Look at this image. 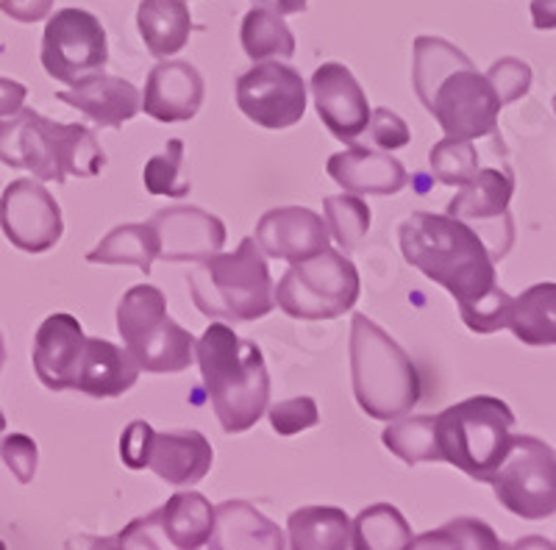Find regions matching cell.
<instances>
[{
  "mask_svg": "<svg viewBox=\"0 0 556 550\" xmlns=\"http://www.w3.org/2000/svg\"><path fill=\"white\" fill-rule=\"evenodd\" d=\"M404 259L454 295L473 334L506 329L513 297L498 286L495 259L473 228L448 215L415 212L399 228Z\"/></svg>",
  "mask_w": 556,
  "mask_h": 550,
  "instance_id": "1",
  "label": "cell"
},
{
  "mask_svg": "<svg viewBox=\"0 0 556 550\" xmlns=\"http://www.w3.org/2000/svg\"><path fill=\"white\" fill-rule=\"evenodd\" d=\"M412 84L426 112L451 140H481L498 131L504 108L493 81L459 48L440 37L415 39Z\"/></svg>",
  "mask_w": 556,
  "mask_h": 550,
  "instance_id": "2",
  "label": "cell"
},
{
  "mask_svg": "<svg viewBox=\"0 0 556 550\" xmlns=\"http://www.w3.org/2000/svg\"><path fill=\"white\" fill-rule=\"evenodd\" d=\"M195 359L226 434H242L265 418L270 375L256 342L237 336L231 325L215 323L195 342Z\"/></svg>",
  "mask_w": 556,
  "mask_h": 550,
  "instance_id": "3",
  "label": "cell"
},
{
  "mask_svg": "<svg viewBox=\"0 0 556 550\" xmlns=\"http://www.w3.org/2000/svg\"><path fill=\"white\" fill-rule=\"evenodd\" d=\"M0 162L34 172L39 181L64 183L67 176L96 178L106 165V153L92 128L53 123L23 106L0 120Z\"/></svg>",
  "mask_w": 556,
  "mask_h": 550,
  "instance_id": "4",
  "label": "cell"
},
{
  "mask_svg": "<svg viewBox=\"0 0 556 550\" xmlns=\"http://www.w3.org/2000/svg\"><path fill=\"white\" fill-rule=\"evenodd\" d=\"M351 384L362 411L387 423L409 414L424 393L415 361L367 315L351 320Z\"/></svg>",
  "mask_w": 556,
  "mask_h": 550,
  "instance_id": "5",
  "label": "cell"
},
{
  "mask_svg": "<svg viewBox=\"0 0 556 550\" xmlns=\"http://www.w3.org/2000/svg\"><path fill=\"white\" fill-rule=\"evenodd\" d=\"M190 292L198 311L223 323H253L276 309L267 259L253 236L235 254H212L190 272Z\"/></svg>",
  "mask_w": 556,
  "mask_h": 550,
  "instance_id": "6",
  "label": "cell"
},
{
  "mask_svg": "<svg viewBox=\"0 0 556 550\" xmlns=\"http://www.w3.org/2000/svg\"><path fill=\"white\" fill-rule=\"evenodd\" d=\"M513 425V409L501 398L476 395V398L448 406L434 418L440 459L459 468L473 481L490 484L504 456L509 453Z\"/></svg>",
  "mask_w": 556,
  "mask_h": 550,
  "instance_id": "7",
  "label": "cell"
},
{
  "mask_svg": "<svg viewBox=\"0 0 556 550\" xmlns=\"http://www.w3.org/2000/svg\"><path fill=\"white\" fill-rule=\"evenodd\" d=\"M117 331L146 373H184L195 361V336L167 315L165 292L131 286L117 304Z\"/></svg>",
  "mask_w": 556,
  "mask_h": 550,
  "instance_id": "8",
  "label": "cell"
},
{
  "mask_svg": "<svg viewBox=\"0 0 556 550\" xmlns=\"http://www.w3.org/2000/svg\"><path fill=\"white\" fill-rule=\"evenodd\" d=\"M359 272L340 251L298 261L273 286L276 306L295 320H334L359 300Z\"/></svg>",
  "mask_w": 556,
  "mask_h": 550,
  "instance_id": "9",
  "label": "cell"
},
{
  "mask_svg": "<svg viewBox=\"0 0 556 550\" xmlns=\"http://www.w3.org/2000/svg\"><path fill=\"white\" fill-rule=\"evenodd\" d=\"M490 484L506 512L523 520L551 517L556 512V450L543 439L518 434Z\"/></svg>",
  "mask_w": 556,
  "mask_h": 550,
  "instance_id": "10",
  "label": "cell"
},
{
  "mask_svg": "<svg viewBox=\"0 0 556 550\" xmlns=\"http://www.w3.org/2000/svg\"><path fill=\"white\" fill-rule=\"evenodd\" d=\"M109 42L101 20L87 9H62L42 34V67L70 89L84 87L106 71Z\"/></svg>",
  "mask_w": 556,
  "mask_h": 550,
  "instance_id": "11",
  "label": "cell"
},
{
  "mask_svg": "<svg viewBox=\"0 0 556 550\" xmlns=\"http://www.w3.org/2000/svg\"><path fill=\"white\" fill-rule=\"evenodd\" d=\"M513 192V172L484 167L468 183H462V192H456L454 201L448 203V212H445L454 220H462L465 226L473 228L495 261L504 259L515 242V226L513 217H509Z\"/></svg>",
  "mask_w": 556,
  "mask_h": 550,
  "instance_id": "12",
  "label": "cell"
},
{
  "mask_svg": "<svg viewBox=\"0 0 556 550\" xmlns=\"http://www.w3.org/2000/svg\"><path fill=\"white\" fill-rule=\"evenodd\" d=\"M237 106L256 126L281 131L304 117L306 84L290 64L276 59L256 62L237 81Z\"/></svg>",
  "mask_w": 556,
  "mask_h": 550,
  "instance_id": "13",
  "label": "cell"
},
{
  "mask_svg": "<svg viewBox=\"0 0 556 550\" xmlns=\"http://www.w3.org/2000/svg\"><path fill=\"white\" fill-rule=\"evenodd\" d=\"M0 228L14 247L26 254H45L64 234L62 206L34 178H17L0 197Z\"/></svg>",
  "mask_w": 556,
  "mask_h": 550,
  "instance_id": "14",
  "label": "cell"
},
{
  "mask_svg": "<svg viewBox=\"0 0 556 550\" xmlns=\"http://www.w3.org/2000/svg\"><path fill=\"white\" fill-rule=\"evenodd\" d=\"M312 98L320 114L323 126L329 128L340 142L354 145L370 123V103L365 89L340 62H326L312 76Z\"/></svg>",
  "mask_w": 556,
  "mask_h": 550,
  "instance_id": "15",
  "label": "cell"
},
{
  "mask_svg": "<svg viewBox=\"0 0 556 550\" xmlns=\"http://www.w3.org/2000/svg\"><path fill=\"white\" fill-rule=\"evenodd\" d=\"M148 222L159 236V259L165 261H201L220 254L226 245V226L220 217L198 206H167Z\"/></svg>",
  "mask_w": 556,
  "mask_h": 550,
  "instance_id": "16",
  "label": "cell"
},
{
  "mask_svg": "<svg viewBox=\"0 0 556 550\" xmlns=\"http://www.w3.org/2000/svg\"><path fill=\"white\" fill-rule=\"evenodd\" d=\"M253 240L262 254L270 259H285L290 265L312 259L331 247L326 220L306 206H281L262 215Z\"/></svg>",
  "mask_w": 556,
  "mask_h": 550,
  "instance_id": "17",
  "label": "cell"
},
{
  "mask_svg": "<svg viewBox=\"0 0 556 550\" xmlns=\"http://www.w3.org/2000/svg\"><path fill=\"white\" fill-rule=\"evenodd\" d=\"M203 78L190 62L162 59L151 71L142 92V112L156 123H187L201 112Z\"/></svg>",
  "mask_w": 556,
  "mask_h": 550,
  "instance_id": "18",
  "label": "cell"
},
{
  "mask_svg": "<svg viewBox=\"0 0 556 550\" xmlns=\"http://www.w3.org/2000/svg\"><path fill=\"white\" fill-rule=\"evenodd\" d=\"M84 342H87V336H84V329L76 317L64 315V311L48 317L34 336L31 350L39 384L53 389V393L73 389Z\"/></svg>",
  "mask_w": 556,
  "mask_h": 550,
  "instance_id": "19",
  "label": "cell"
},
{
  "mask_svg": "<svg viewBox=\"0 0 556 550\" xmlns=\"http://www.w3.org/2000/svg\"><path fill=\"white\" fill-rule=\"evenodd\" d=\"M215 462V450L201 431H153L146 448V468L170 487H192L206 478Z\"/></svg>",
  "mask_w": 556,
  "mask_h": 550,
  "instance_id": "20",
  "label": "cell"
},
{
  "mask_svg": "<svg viewBox=\"0 0 556 550\" xmlns=\"http://www.w3.org/2000/svg\"><path fill=\"white\" fill-rule=\"evenodd\" d=\"M329 176L351 195H395L409 183L404 165L392 153L351 145L334 153L326 165Z\"/></svg>",
  "mask_w": 556,
  "mask_h": 550,
  "instance_id": "21",
  "label": "cell"
},
{
  "mask_svg": "<svg viewBox=\"0 0 556 550\" xmlns=\"http://www.w3.org/2000/svg\"><path fill=\"white\" fill-rule=\"evenodd\" d=\"M139 364L128 350L117 348L114 342L87 336L78 356L73 389L89 398H121L137 384Z\"/></svg>",
  "mask_w": 556,
  "mask_h": 550,
  "instance_id": "22",
  "label": "cell"
},
{
  "mask_svg": "<svg viewBox=\"0 0 556 550\" xmlns=\"http://www.w3.org/2000/svg\"><path fill=\"white\" fill-rule=\"evenodd\" d=\"M206 550H287L285 534L248 500H226L215 509Z\"/></svg>",
  "mask_w": 556,
  "mask_h": 550,
  "instance_id": "23",
  "label": "cell"
},
{
  "mask_svg": "<svg viewBox=\"0 0 556 550\" xmlns=\"http://www.w3.org/2000/svg\"><path fill=\"white\" fill-rule=\"evenodd\" d=\"M59 101L78 108L96 126L106 128H121L123 123L137 117V112L142 108L139 89L126 78L106 76V73H101V76H96L78 89H64V92H59Z\"/></svg>",
  "mask_w": 556,
  "mask_h": 550,
  "instance_id": "24",
  "label": "cell"
},
{
  "mask_svg": "<svg viewBox=\"0 0 556 550\" xmlns=\"http://www.w3.org/2000/svg\"><path fill=\"white\" fill-rule=\"evenodd\" d=\"M137 28L153 59H170L190 42L192 14L184 0H142Z\"/></svg>",
  "mask_w": 556,
  "mask_h": 550,
  "instance_id": "25",
  "label": "cell"
},
{
  "mask_svg": "<svg viewBox=\"0 0 556 550\" xmlns=\"http://www.w3.org/2000/svg\"><path fill=\"white\" fill-rule=\"evenodd\" d=\"M506 329L531 348L556 345V284L543 281L513 297Z\"/></svg>",
  "mask_w": 556,
  "mask_h": 550,
  "instance_id": "26",
  "label": "cell"
},
{
  "mask_svg": "<svg viewBox=\"0 0 556 550\" xmlns=\"http://www.w3.org/2000/svg\"><path fill=\"white\" fill-rule=\"evenodd\" d=\"M290 550H348L351 517L337 507H301L287 520Z\"/></svg>",
  "mask_w": 556,
  "mask_h": 550,
  "instance_id": "27",
  "label": "cell"
},
{
  "mask_svg": "<svg viewBox=\"0 0 556 550\" xmlns=\"http://www.w3.org/2000/svg\"><path fill=\"white\" fill-rule=\"evenodd\" d=\"M156 512L159 523L178 550H198L212 537L215 509L201 493H176Z\"/></svg>",
  "mask_w": 556,
  "mask_h": 550,
  "instance_id": "28",
  "label": "cell"
},
{
  "mask_svg": "<svg viewBox=\"0 0 556 550\" xmlns=\"http://www.w3.org/2000/svg\"><path fill=\"white\" fill-rule=\"evenodd\" d=\"M159 259V236L151 222H128L112 228L87 254L89 265H131L148 276Z\"/></svg>",
  "mask_w": 556,
  "mask_h": 550,
  "instance_id": "29",
  "label": "cell"
},
{
  "mask_svg": "<svg viewBox=\"0 0 556 550\" xmlns=\"http://www.w3.org/2000/svg\"><path fill=\"white\" fill-rule=\"evenodd\" d=\"M412 542V525L390 503H374L351 523L354 550H406Z\"/></svg>",
  "mask_w": 556,
  "mask_h": 550,
  "instance_id": "30",
  "label": "cell"
},
{
  "mask_svg": "<svg viewBox=\"0 0 556 550\" xmlns=\"http://www.w3.org/2000/svg\"><path fill=\"white\" fill-rule=\"evenodd\" d=\"M242 48L253 62L267 59H290L295 53V37L285 17L270 9H251L242 20Z\"/></svg>",
  "mask_w": 556,
  "mask_h": 550,
  "instance_id": "31",
  "label": "cell"
},
{
  "mask_svg": "<svg viewBox=\"0 0 556 550\" xmlns=\"http://www.w3.org/2000/svg\"><path fill=\"white\" fill-rule=\"evenodd\" d=\"M381 443L409 468L424 462H443L440 448H437L434 414H417V418L404 414L399 420H390V425L381 434Z\"/></svg>",
  "mask_w": 556,
  "mask_h": 550,
  "instance_id": "32",
  "label": "cell"
},
{
  "mask_svg": "<svg viewBox=\"0 0 556 550\" xmlns=\"http://www.w3.org/2000/svg\"><path fill=\"white\" fill-rule=\"evenodd\" d=\"M509 545L501 542L498 534L476 517H456L440 525L434 532L412 537L406 550H506Z\"/></svg>",
  "mask_w": 556,
  "mask_h": 550,
  "instance_id": "33",
  "label": "cell"
},
{
  "mask_svg": "<svg viewBox=\"0 0 556 550\" xmlns=\"http://www.w3.org/2000/svg\"><path fill=\"white\" fill-rule=\"evenodd\" d=\"M323 215H326L331 240H337L342 251H354L365 240L374 212L359 195L342 192V195H329L323 201Z\"/></svg>",
  "mask_w": 556,
  "mask_h": 550,
  "instance_id": "34",
  "label": "cell"
},
{
  "mask_svg": "<svg viewBox=\"0 0 556 550\" xmlns=\"http://www.w3.org/2000/svg\"><path fill=\"white\" fill-rule=\"evenodd\" d=\"M429 165L437 181L448 183V187H462L479 172V151L470 140L445 137L429 151Z\"/></svg>",
  "mask_w": 556,
  "mask_h": 550,
  "instance_id": "35",
  "label": "cell"
},
{
  "mask_svg": "<svg viewBox=\"0 0 556 550\" xmlns=\"http://www.w3.org/2000/svg\"><path fill=\"white\" fill-rule=\"evenodd\" d=\"M142 181H146L151 195H190V181L184 178V142L170 140L165 151L148 158L146 170H142Z\"/></svg>",
  "mask_w": 556,
  "mask_h": 550,
  "instance_id": "36",
  "label": "cell"
},
{
  "mask_svg": "<svg viewBox=\"0 0 556 550\" xmlns=\"http://www.w3.org/2000/svg\"><path fill=\"white\" fill-rule=\"evenodd\" d=\"M114 550H178L159 523V512L137 517L114 534Z\"/></svg>",
  "mask_w": 556,
  "mask_h": 550,
  "instance_id": "37",
  "label": "cell"
},
{
  "mask_svg": "<svg viewBox=\"0 0 556 550\" xmlns=\"http://www.w3.org/2000/svg\"><path fill=\"white\" fill-rule=\"evenodd\" d=\"M267 418H270L273 429L281 434V437H295L301 431L315 429L320 423V411H317V404L312 398H290L281 400V404L270 406L265 411Z\"/></svg>",
  "mask_w": 556,
  "mask_h": 550,
  "instance_id": "38",
  "label": "cell"
},
{
  "mask_svg": "<svg viewBox=\"0 0 556 550\" xmlns=\"http://www.w3.org/2000/svg\"><path fill=\"white\" fill-rule=\"evenodd\" d=\"M484 76L493 81L495 92H498V98L504 106L520 101V98H523L526 92L531 89V67L526 62H520V59H513V56H506V59H501V62H495L493 67L484 73Z\"/></svg>",
  "mask_w": 556,
  "mask_h": 550,
  "instance_id": "39",
  "label": "cell"
},
{
  "mask_svg": "<svg viewBox=\"0 0 556 550\" xmlns=\"http://www.w3.org/2000/svg\"><path fill=\"white\" fill-rule=\"evenodd\" d=\"M0 459L17 475L20 484H31L34 475H37L39 448L26 434H9V437L0 439Z\"/></svg>",
  "mask_w": 556,
  "mask_h": 550,
  "instance_id": "40",
  "label": "cell"
},
{
  "mask_svg": "<svg viewBox=\"0 0 556 550\" xmlns=\"http://www.w3.org/2000/svg\"><path fill=\"white\" fill-rule=\"evenodd\" d=\"M365 133L370 137V142H374V145L384 153L406 148L412 140L409 126L401 120L399 114L390 112V108H374V112H370V123H367Z\"/></svg>",
  "mask_w": 556,
  "mask_h": 550,
  "instance_id": "41",
  "label": "cell"
},
{
  "mask_svg": "<svg viewBox=\"0 0 556 550\" xmlns=\"http://www.w3.org/2000/svg\"><path fill=\"white\" fill-rule=\"evenodd\" d=\"M153 429L146 420H134L121 437V459L128 470H146V448Z\"/></svg>",
  "mask_w": 556,
  "mask_h": 550,
  "instance_id": "42",
  "label": "cell"
},
{
  "mask_svg": "<svg viewBox=\"0 0 556 550\" xmlns=\"http://www.w3.org/2000/svg\"><path fill=\"white\" fill-rule=\"evenodd\" d=\"M53 9V0H0V12L20 23H39Z\"/></svg>",
  "mask_w": 556,
  "mask_h": 550,
  "instance_id": "43",
  "label": "cell"
},
{
  "mask_svg": "<svg viewBox=\"0 0 556 550\" xmlns=\"http://www.w3.org/2000/svg\"><path fill=\"white\" fill-rule=\"evenodd\" d=\"M28 89L20 81H12V78L0 76V120H7L12 114H17L26 103Z\"/></svg>",
  "mask_w": 556,
  "mask_h": 550,
  "instance_id": "44",
  "label": "cell"
},
{
  "mask_svg": "<svg viewBox=\"0 0 556 550\" xmlns=\"http://www.w3.org/2000/svg\"><path fill=\"white\" fill-rule=\"evenodd\" d=\"M531 23L538 31L556 28V0H531Z\"/></svg>",
  "mask_w": 556,
  "mask_h": 550,
  "instance_id": "45",
  "label": "cell"
},
{
  "mask_svg": "<svg viewBox=\"0 0 556 550\" xmlns=\"http://www.w3.org/2000/svg\"><path fill=\"white\" fill-rule=\"evenodd\" d=\"M262 9H270V12L276 14H301L306 12V7H309V0H256Z\"/></svg>",
  "mask_w": 556,
  "mask_h": 550,
  "instance_id": "46",
  "label": "cell"
},
{
  "mask_svg": "<svg viewBox=\"0 0 556 550\" xmlns=\"http://www.w3.org/2000/svg\"><path fill=\"white\" fill-rule=\"evenodd\" d=\"M506 550H556V545L545 537H523L509 545Z\"/></svg>",
  "mask_w": 556,
  "mask_h": 550,
  "instance_id": "47",
  "label": "cell"
},
{
  "mask_svg": "<svg viewBox=\"0 0 556 550\" xmlns=\"http://www.w3.org/2000/svg\"><path fill=\"white\" fill-rule=\"evenodd\" d=\"M3 361H7V348H3V336H0V370H3Z\"/></svg>",
  "mask_w": 556,
  "mask_h": 550,
  "instance_id": "48",
  "label": "cell"
},
{
  "mask_svg": "<svg viewBox=\"0 0 556 550\" xmlns=\"http://www.w3.org/2000/svg\"><path fill=\"white\" fill-rule=\"evenodd\" d=\"M3 431H7V418H3V411H0V437H3Z\"/></svg>",
  "mask_w": 556,
  "mask_h": 550,
  "instance_id": "49",
  "label": "cell"
},
{
  "mask_svg": "<svg viewBox=\"0 0 556 550\" xmlns=\"http://www.w3.org/2000/svg\"><path fill=\"white\" fill-rule=\"evenodd\" d=\"M0 550H9V548H7V545H3V542H0Z\"/></svg>",
  "mask_w": 556,
  "mask_h": 550,
  "instance_id": "50",
  "label": "cell"
},
{
  "mask_svg": "<svg viewBox=\"0 0 556 550\" xmlns=\"http://www.w3.org/2000/svg\"><path fill=\"white\" fill-rule=\"evenodd\" d=\"M551 103H554V112H556V95H554V101H551Z\"/></svg>",
  "mask_w": 556,
  "mask_h": 550,
  "instance_id": "51",
  "label": "cell"
}]
</instances>
